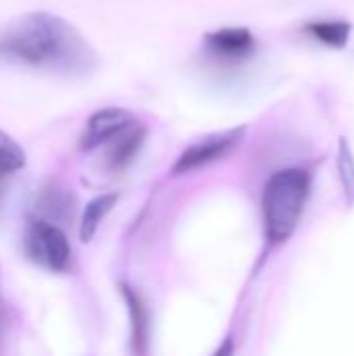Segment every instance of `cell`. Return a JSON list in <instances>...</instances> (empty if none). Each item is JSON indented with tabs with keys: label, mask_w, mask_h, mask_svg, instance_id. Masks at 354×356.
<instances>
[{
	"label": "cell",
	"mask_w": 354,
	"mask_h": 356,
	"mask_svg": "<svg viewBox=\"0 0 354 356\" xmlns=\"http://www.w3.org/2000/svg\"><path fill=\"white\" fill-rule=\"evenodd\" d=\"M134 123H138L136 117L125 108H119V106L100 108L86 121V127L79 136V148L94 150L102 144H108L113 138H117L121 131H125Z\"/></svg>",
	"instance_id": "5"
},
{
	"label": "cell",
	"mask_w": 354,
	"mask_h": 356,
	"mask_svg": "<svg viewBox=\"0 0 354 356\" xmlns=\"http://www.w3.org/2000/svg\"><path fill=\"white\" fill-rule=\"evenodd\" d=\"M0 58L65 77L90 75L98 65L83 33L46 10L21 15L0 31Z\"/></svg>",
	"instance_id": "1"
},
{
	"label": "cell",
	"mask_w": 354,
	"mask_h": 356,
	"mask_svg": "<svg viewBox=\"0 0 354 356\" xmlns=\"http://www.w3.org/2000/svg\"><path fill=\"white\" fill-rule=\"evenodd\" d=\"M0 273H2V271H0ZM0 286H2V275H0Z\"/></svg>",
	"instance_id": "15"
},
{
	"label": "cell",
	"mask_w": 354,
	"mask_h": 356,
	"mask_svg": "<svg viewBox=\"0 0 354 356\" xmlns=\"http://www.w3.org/2000/svg\"><path fill=\"white\" fill-rule=\"evenodd\" d=\"M15 323H17V313H15V309H13L8 302H4V300L0 298V353L4 350V346H6V342H8V338H10Z\"/></svg>",
	"instance_id": "14"
},
{
	"label": "cell",
	"mask_w": 354,
	"mask_h": 356,
	"mask_svg": "<svg viewBox=\"0 0 354 356\" xmlns=\"http://www.w3.org/2000/svg\"><path fill=\"white\" fill-rule=\"evenodd\" d=\"M242 134H244V129H230V131H223V134L202 138L200 142L192 144L190 148H186L179 154L177 163L173 165V173L184 175V173H190L194 169H200V167L225 156L234 146L240 144Z\"/></svg>",
	"instance_id": "4"
},
{
	"label": "cell",
	"mask_w": 354,
	"mask_h": 356,
	"mask_svg": "<svg viewBox=\"0 0 354 356\" xmlns=\"http://www.w3.org/2000/svg\"><path fill=\"white\" fill-rule=\"evenodd\" d=\"M311 177L300 167H290L273 173L263 192V225L269 244L277 246L296 232L307 198Z\"/></svg>",
	"instance_id": "2"
},
{
	"label": "cell",
	"mask_w": 354,
	"mask_h": 356,
	"mask_svg": "<svg viewBox=\"0 0 354 356\" xmlns=\"http://www.w3.org/2000/svg\"><path fill=\"white\" fill-rule=\"evenodd\" d=\"M338 171H340V179L346 192L348 202H354V156L353 150L348 148V142L342 138L340 140V150H338Z\"/></svg>",
	"instance_id": "13"
},
{
	"label": "cell",
	"mask_w": 354,
	"mask_h": 356,
	"mask_svg": "<svg viewBox=\"0 0 354 356\" xmlns=\"http://www.w3.org/2000/svg\"><path fill=\"white\" fill-rule=\"evenodd\" d=\"M121 294L127 302V311H129V319H131V346L134 353H146V344H148V311L142 302V298L127 286H121Z\"/></svg>",
	"instance_id": "9"
},
{
	"label": "cell",
	"mask_w": 354,
	"mask_h": 356,
	"mask_svg": "<svg viewBox=\"0 0 354 356\" xmlns=\"http://www.w3.org/2000/svg\"><path fill=\"white\" fill-rule=\"evenodd\" d=\"M25 257L50 273H67L73 267V250L65 229L52 221L29 217L23 232Z\"/></svg>",
	"instance_id": "3"
},
{
	"label": "cell",
	"mask_w": 354,
	"mask_h": 356,
	"mask_svg": "<svg viewBox=\"0 0 354 356\" xmlns=\"http://www.w3.org/2000/svg\"><path fill=\"white\" fill-rule=\"evenodd\" d=\"M117 198H119V194L111 192V194H100L86 204V209L81 213V221H79V240L81 242H90L96 236L100 223L113 211Z\"/></svg>",
	"instance_id": "10"
},
{
	"label": "cell",
	"mask_w": 354,
	"mask_h": 356,
	"mask_svg": "<svg viewBox=\"0 0 354 356\" xmlns=\"http://www.w3.org/2000/svg\"><path fill=\"white\" fill-rule=\"evenodd\" d=\"M353 25L342 19H323V21H313L305 27V31L317 40L319 44H325L330 48H342L348 42Z\"/></svg>",
	"instance_id": "12"
},
{
	"label": "cell",
	"mask_w": 354,
	"mask_h": 356,
	"mask_svg": "<svg viewBox=\"0 0 354 356\" xmlns=\"http://www.w3.org/2000/svg\"><path fill=\"white\" fill-rule=\"evenodd\" d=\"M213 56L223 60H242L255 52V35L244 27H223L207 35Z\"/></svg>",
	"instance_id": "7"
},
{
	"label": "cell",
	"mask_w": 354,
	"mask_h": 356,
	"mask_svg": "<svg viewBox=\"0 0 354 356\" xmlns=\"http://www.w3.org/2000/svg\"><path fill=\"white\" fill-rule=\"evenodd\" d=\"M25 152L23 148L0 129V204L6 194L8 181L25 167Z\"/></svg>",
	"instance_id": "11"
},
{
	"label": "cell",
	"mask_w": 354,
	"mask_h": 356,
	"mask_svg": "<svg viewBox=\"0 0 354 356\" xmlns=\"http://www.w3.org/2000/svg\"><path fill=\"white\" fill-rule=\"evenodd\" d=\"M146 140V129L138 123H134L131 127H127L125 131H121L117 138H113L108 144V152H106V165L113 171H123L127 169L136 156L140 154V148L144 146Z\"/></svg>",
	"instance_id": "8"
},
{
	"label": "cell",
	"mask_w": 354,
	"mask_h": 356,
	"mask_svg": "<svg viewBox=\"0 0 354 356\" xmlns=\"http://www.w3.org/2000/svg\"><path fill=\"white\" fill-rule=\"evenodd\" d=\"M31 207H33L31 217L46 219V221H52V223L61 225V223L71 221L75 198H73L69 188H65L58 181H50L38 192Z\"/></svg>",
	"instance_id": "6"
}]
</instances>
